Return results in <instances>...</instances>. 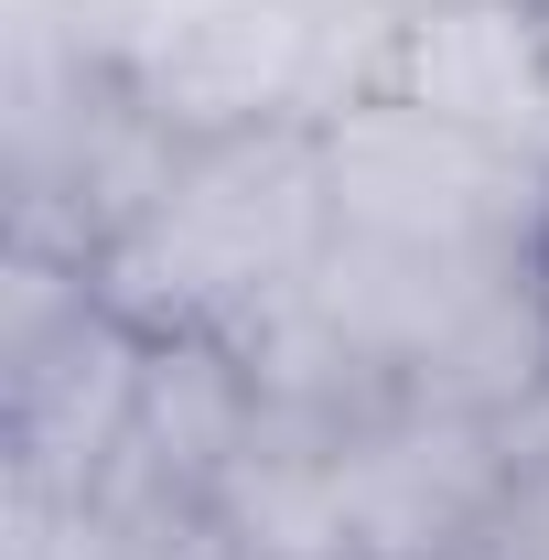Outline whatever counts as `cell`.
Wrapping results in <instances>:
<instances>
[{
  "label": "cell",
  "mask_w": 549,
  "mask_h": 560,
  "mask_svg": "<svg viewBox=\"0 0 549 560\" xmlns=\"http://www.w3.org/2000/svg\"><path fill=\"white\" fill-rule=\"evenodd\" d=\"M324 464L355 560H464L475 528L495 517L506 475L528 464L517 420L453 410V399H366V410H313Z\"/></svg>",
  "instance_id": "277c9868"
},
{
  "label": "cell",
  "mask_w": 549,
  "mask_h": 560,
  "mask_svg": "<svg viewBox=\"0 0 549 560\" xmlns=\"http://www.w3.org/2000/svg\"><path fill=\"white\" fill-rule=\"evenodd\" d=\"M324 259H335L324 130H237V140H173L151 195L86 259V291L151 346H173V335L259 346L313 291Z\"/></svg>",
  "instance_id": "6da1fadb"
},
{
  "label": "cell",
  "mask_w": 549,
  "mask_h": 560,
  "mask_svg": "<svg viewBox=\"0 0 549 560\" xmlns=\"http://www.w3.org/2000/svg\"><path fill=\"white\" fill-rule=\"evenodd\" d=\"M324 184H335V237L388 248V259H431V270L517 280L539 270L549 237V173L484 151L475 130L431 119L410 97H355L324 130Z\"/></svg>",
  "instance_id": "3957f363"
},
{
  "label": "cell",
  "mask_w": 549,
  "mask_h": 560,
  "mask_svg": "<svg viewBox=\"0 0 549 560\" xmlns=\"http://www.w3.org/2000/svg\"><path fill=\"white\" fill-rule=\"evenodd\" d=\"M464 560H549V442H528V464L506 475V495H495V517L475 528Z\"/></svg>",
  "instance_id": "8992f818"
},
{
  "label": "cell",
  "mask_w": 549,
  "mask_h": 560,
  "mask_svg": "<svg viewBox=\"0 0 549 560\" xmlns=\"http://www.w3.org/2000/svg\"><path fill=\"white\" fill-rule=\"evenodd\" d=\"M388 97L549 173V11L539 0H399Z\"/></svg>",
  "instance_id": "5b68a950"
},
{
  "label": "cell",
  "mask_w": 549,
  "mask_h": 560,
  "mask_svg": "<svg viewBox=\"0 0 549 560\" xmlns=\"http://www.w3.org/2000/svg\"><path fill=\"white\" fill-rule=\"evenodd\" d=\"M399 0H173L130 55V108L173 140L335 130L388 86Z\"/></svg>",
  "instance_id": "7a4b0ae2"
},
{
  "label": "cell",
  "mask_w": 549,
  "mask_h": 560,
  "mask_svg": "<svg viewBox=\"0 0 549 560\" xmlns=\"http://www.w3.org/2000/svg\"><path fill=\"white\" fill-rule=\"evenodd\" d=\"M539 11H549V0H539Z\"/></svg>",
  "instance_id": "52a82bcc"
}]
</instances>
